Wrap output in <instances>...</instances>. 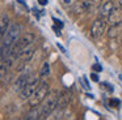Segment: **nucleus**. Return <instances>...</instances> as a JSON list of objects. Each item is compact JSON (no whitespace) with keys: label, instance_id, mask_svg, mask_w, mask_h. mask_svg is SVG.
Masks as SVG:
<instances>
[{"label":"nucleus","instance_id":"obj_1","mask_svg":"<svg viewBox=\"0 0 122 120\" xmlns=\"http://www.w3.org/2000/svg\"><path fill=\"white\" fill-rule=\"evenodd\" d=\"M34 39H36V35L33 33H25L24 35H21L19 38V41H17L16 43L13 44V47H12L11 56L15 57V59L17 60V57H19L20 55L25 51V50L29 48V47L33 44Z\"/></svg>","mask_w":122,"mask_h":120},{"label":"nucleus","instance_id":"obj_2","mask_svg":"<svg viewBox=\"0 0 122 120\" xmlns=\"http://www.w3.org/2000/svg\"><path fill=\"white\" fill-rule=\"evenodd\" d=\"M58 91H50L47 94V97L45 98V101L41 103V120H45L46 117H49L53 111L58 107Z\"/></svg>","mask_w":122,"mask_h":120},{"label":"nucleus","instance_id":"obj_3","mask_svg":"<svg viewBox=\"0 0 122 120\" xmlns=\"http://www.w3.org/2000/svg\"><path fill=\"white\" fill-rule=\"evenodd\" d=\"M49 93H50L49 83L46 82V81H42V82H41V85L38 86V89L36 90V93L29 98V106L32 107V108L38 107L43 101H45V98L47 97Z\"/></svg>","mask_w":122,"mask_h":120},{"label":"nucleus","instance_id":"obj_4","mask_svg":"<svg viewBox=\"0 0 122 120\" xmlns=\"http://www.w3.org/2000/svg\"><path fill=\"white\" fill-rule=\"evenodd\" d=\"M42 80H41L40 74H32L30 73L29 78H28V82L25 85V88L21 91V98L22 99H29L33 94L36 93V90L38 89V86L41 85Z\"/></svg>","mask_w":122,"mask_h":120},{"label":"nucleus","instance_id":"obj_5","mask_svg":"<svg viewBox=\"0 0 122 120\" xmlns=\"http://www.w3.org/2000/svg\"><path fill=\"white\" fill-rule=\"evenodd\" d=\"M106 31V21L104 18H97L93 21L92 28H91V35L92 38L98 39L104 35V33Z\"/></svg>","mask_w":122,"mask_h":120},{"label":"nucleus","instance_id":"obj_6","mask_svg":"<svg viewBox=\"0 0 122 120\" xmlns=\"http://www.w3.org/2000/svg\"><path fill=\"white\" fill-rule=\"evenodd\" d=\"M108 23L110 26H116V25H121L122 23V7H114V9L112 10V13L108 16L106 18Z\"/></svg>","mask_w":122,"mask_h":120},{"label":"nucleus","instance_id":"obj_7","mask_svg":"<svg viewBox=\"0 0 122 120\" xmlns=\"http://www.w3.org/2000/svg\"><path fill=\"white\" fill-rule=\"evenodd\" d=\"M29 76H30V73L26 72V70H24V72H22L21 74L17 77V80L15 81V85H13V90L16 91V93H20V94H21L22 89L25 88V85H26V82H28V78H29Z\"/></svg>","mask_w":122,"mask_h":120},{"label":"nucleus","instance_id":"obj_8","mask_svg":"<svg viewBox=\"0 0 122 120\" xmlns=\"http://www.w3.org/2000/svg\"><path fill=\"white\" fill-rule=\"evenodd\" d=\"M114 9V3L112 0L105 1L104 4L100 5L98 8V18H108V16L112 13V10Z\"/></svg>","mask_w":122,"mask_h":120},{"label":"nucleus","instance_id":"obj_9","mask_svg":"<svg viewBox=\"0 0 122 120\" xmlns=\"http://www.w3.org/2000/svg\"><path fill=\"white\" fill-rule=\"evenodd\" d=\"M8 28H9V16L8 14H1L0 16V39L4 38Z\"/></svg>","mask_w":122,"mask_h":120},{"label":"nucleus","instance_id":"obj_10","mask_svg":"<svg viewBox=\"0 0 122 120\" xmlns=\"http://www.w3.org/2000/svg\"><path fill=\"white\" fill-rule=\"evenodd\" d=\"M24 120H41V107L38 106L32 108L28 112V115L25 116Z\"/></svg>","mask_w":122,"mask_h":120},{"label":"nucleus","instance_id":"obj_11","mask_svg":"<svg viewBox=\"0 0 122 120\" xmlns=\"http://www.w3.org/2000/svg\"><path fill=\"white\" fill-rule=\"evenodd\" d=\"M68 102H70L68 94H67V93H61V94H59V97H58V107H56V108H59V110L66 108L67 104H68Z\"/></svg>","mask_w":122,"mask_h":120},{"label":"nucleus","instance_id":"obj_12","mask_svg":"<svg viewBox=\"0 0 122 120\" xmlns=\"http://www.w3.org/2000/svg\"><path fill=\"white\" fill-rule=\"evenodd\" d=\"M106 34H108V37H109L110 39L117 38L118 35H121V25L110 26V28L108 29V31H106Z\"/></svg>","mask_w":122,"mask_h":120},{"label":"nucleus","instance_id":"obj_13","mask_svg":"<svg viewBox=\"0 0 122 120\" xmlns=\"http://www.w3.org/2000/svg\"><path fill=\"white\" fill-rule=\"evenodd\" d=\"M83 4H84L85 10H89L92 8H96L101 4V0H81Z\"/></svg>","mask_w":122,"mask_h":120},{"label":"nucleus","instance_id":"obj_14","mask_svg":"<svg viewBox=\"0 0 122 120\" xmlns=\"http://www.w3.org/2000/svg\"><path fill=\"white\" fill-rule=\"evenodd\" d=\"M49 74H50V64H49L47 61H45V63L42 64V68H41V72H40L41 80H45V78H47Z\"/></svg>","mask_w":122,"mask_h":120},{"label":"nucleus","instance_id":"obj_15","mask_svg":"<svg viewBox=\"0 0 122 120\" xmlns=\"http://www.w3.org/2000/svg\"><path fill=\"white\" fill-rule=\"evenodd\" d=\"M101 86H102V88H105L109 93H113V90H114L113 85H110L109 82H101Z\"/></svg>","mask_w":122,"mask_h":120},{"label":"nucleus","instance_id":"obj_16","mask_svg":"<svg viewBox=\"0 0 122 120\" xmlns=\"http://www.w3.org/2000/svg\"><path fill=\"white\" fill-rule=\"evenodd\" d=\"M109 103H110V106H113V107H118L121 102H119V99H117V98H110Z\"/></svg>","mask_w":122,"mask_h":120},{"label":"nucleus","instance_id":"obj_17","mask_svg":"<svg viewBox=\"0 0 122 120\" xmlns=\"http://www.w3.org/2000/svg\"><path fill=\"white\" fill-rule=\"evenodd\" d=\"M92 69L95 70V72H101V70H102V67H101L100 64H93L92 65Z\"/></svg>","mask_w":122,"mask_h":120},{"label":"nucleus","instance_id":"obj_18","mask_svg":"<svg viewBox=\"0 0 122 120\" xmlns=\"http://www.w3.org/2000/svg\"><path fill=\"white\" fill-rule=\"evenodd\" d=\"M54 21H55V25L58 26L59 29H62V28H63V22H62L61 20H56V18H54Z\"/></svg>","mask_w":122,"mask_h":120},{"label":"nucleus","instance_id":"obj_19","mask_svg":"<svg viewBox=\"0 0 122 120\" xmlns=\"http://www.w3.org/2000/svg\"><path fill=\"white\" fill-rule=\"evenodd\" d=\"M91 78H92L95 82H98V76L96 74V73H91Z\"/></svg>","mask_w":122,"mask_h":120},{"label":"nucleus","instance_id":"obj_20","mask_svg":"<svg viewBox=\"0 0 122 120\" xmlns=\"http://www.w3.org/2000/svg\"><path fill=\"white\" fill-rule=\"evenodd\" d=\"M38 3H40L41 5H46L47 4V0H38Z\"/></svg>","mask_w":122,"mask_h":120},{"label":"nucleus","instance_id":"obj_21","mask_svg":"<svg viewBox=\"0 0 122 120\" xmlns=\"http://www.w3.org/2000/svg\"><path fill=\"white\" fill-rule=\"evenodd\" d=\"M58 48H61V50H62V52H66V50H64V48H63V47H62L59 43H58Z\"/></svg>","mask_w":122,"mask_h":120},{"label":"nucleus","instance_id":"obj_22","mask_svg":"<svg viewBox=\"0 0 122 120\" xmlns=\"http://www.w3.org/2000/svg\"><path fill=\"white\" fill-rule=\"evenodd\" d=\"M118 5H119V7H122V0H118Z\"/></svg>","mask_w":122,"mask_h":120},{"label":"nucleus","instance_id":"obj_23","mask_svg":"<svg viewBox=\"0 0 122 120\" xmlns=\"http://www.w3.org/2000/svg\"><path fill=\"white\" fill-rule=\"evenodd\" d=\"M119 38H121V44H122V33H121V35H119Z\"/></svg>","mask_w":122,"mask_h":120},{"label":"nucleus","instance_id":"obj_24","mask_svg":"<svg viewBox=\"0 0 122 120\" xmlns=\"http://www.w3.org/2000/svg\"><path fill=\"white\" fill-rule=\"evenodd\" d=\"M13 120H21V119H19V117H17V119H13Z\"/></svg>","mask_w":122,"mask_h":120}]
</instances>
